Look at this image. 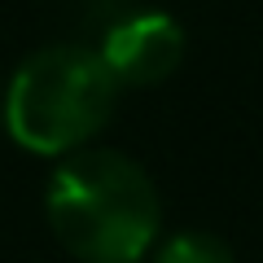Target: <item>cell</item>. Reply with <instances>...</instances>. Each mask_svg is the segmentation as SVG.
Listing matches in <instances>:
<instances>
[{"label": "cell", "instance_id": "1", "mask_svg": "<svg viewBox=\"0 0 263 263\" xmlns=\"http://www.w3.org/2000/svg\"><path fill=\"white\" fill-rule=\"evenodd\" d=\"M48 228L84 263H141L162 224V202L141 162L114 149H75L44 193Z\"/></svg>", "mask_w": 263, "mask_h": 263}, {"label": "cell", "instance_id": "2", "mask_svg": "<svg viewBox=\"0 0 263 263\" xmlns=\"http://www.w3.org/2000/svg\"><path fill=\"white\" fill-rule=\"evenodd\" d=\"M119 101V79L101 53L79 44L40 48L9 84L5 123L9 136L31 154L66 158L84 149L110 123Z\"/></svg>", "mask_w": 263, "mask_h": 263}, {"label": "cell", "instance_id": "3", "mask_svg": "<svg viewBox=\"0 0 263 263\" xmlns=\"http://www.w3.org/2000/svg\"><path fill=\"white\" fill-rule=\"evenodd\" d=\"M184 57V31L171 13L149 9V13H132L105 35L101 62L110 66V75L119 79V88H149L162 84Z\"/></svg>", "mask_w": 263, "mask_h": 263}, {"label": "cell", "instance_id": "4", "mask_svg": "<svg viewBox=\"0 0 263 263\" xmlns=\"http://www.w3.org/2000/svg\"><path fill=\"white\" fill-rule=\"evenodd\" d=\"M154 263H237L215 233H176L162 241Z\"/></svg>", "mask_w": 263, "mask_h": 263}]
</instances>
